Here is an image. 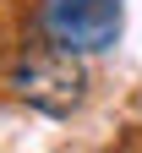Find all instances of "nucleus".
I'll return each mask as SVG.
<instances>
[{
	"mask_svg": "<svg viewBox=\"0 0 142 153\" xmlns=\"http://www.w3.org/2000/svg\"><path fill=\"white\" fill-rule=\"evenodd\" d=\"M11 93L22 104H33L38 115H66L82 109L88 99V71H82V55L60 49L55 38H38V44H22V55L11 60Z\"/></svg>",
	"mask_w": 142,
	"mask_h": 153,
	"instance_id": "f257e3e1",
	"label": "nucleus"
},
{
	"mask_svg": "<svg viewBox=\"0 0 142 153\" xmlns=\"http://www.w3.org/2000/svg\"><path fill=\"white\" fill-rule=\"evenodd\" d=\"M44 38L71 55H98L120 38V0H38Z\"/></svg>",
	"mask_w": 142,
	"mask_h": 153,
	"instance_id": "f03ea898",
	"label": "nucleus"
}]
</instances>
